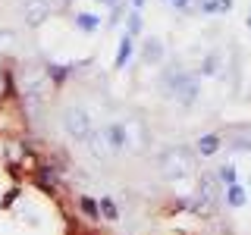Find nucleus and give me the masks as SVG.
<instances>
[{
    "label": "nucleus",
    "instance_id": "f257e3e1",
    "mask_svg": "<svg viewBox=\"0 0 251 235\" xmlns=\"http://www.w3.org/2000/svg\"><path fill=\"white\" fill-rule=\"evenodd\" d=\"M163 91H167V97H176L179 104H195V97H198V82H195L188 72L173 66L167 75H163Z\"/></svg>",
    "mask_w": 251,
    "mask_h": 235
},
{
    "label": "nucleus",
    "instance_id": "f03ea898",
    "mask_svg": "<svg viewBox=\"0 0 251 235\" xmlns=\"http://www.w3.org/2000/svg\"><path fill=\"white\" fill-rule=\"evenodd\" d=\"M63 129H66V135H73V138H78V141H85L91 135V116L85 113L82 107H69L66 113H63Z\"/></svg>",
    "mask_w": 251,
    "mask_h": 235
},
{
    "label": "nucleus",
    "instance_id": "7ed1b4c3",
    "mask_svg": "<svg viewBox=\"0 0 251 235\" xmlns=\"http://www.w3.org/2000/svg\"><path fill=\"white\" fill-rule=\"evenodd\" d=\"M160 169L167 179H182L188 169H192V160H188L185 151H179V147H170L167 154L160 157Z\"/></svg>",
    "mask_w": 251,
    "mask_h": 235
},
{
    "label": "nucleus",
    "instance_id": "20e7f679",
    "mask_svg": "<svg viewBox=\"0 0 251 235\" xmlns=\"http://www.w3.org/2000/svg\"><path fill=\"white\" fill-rule=\"evenodd\" d=\"M47 16H50V0H25V3H22V19H25L31 28H38Z\"/></svg>",
    "mask_w": 251,
    "mask_h": 235
},
{
    "label": "nucleus",
    "instance_id": "39448f33",
    "mask_svg": "<svg viewBox=\"0 0 251 235\" xmlns=\"http://www.w3.org/2000/svg\"><path fill=\"white\" fill-rule=\"evenodd\" d=\"M100 132H104V141H107L110 151H123V147L129 144V138H126V125H123V122H110L107 129H100Z\"/></svg>",
    "mask_w": 251,
    "mask_h": 235
},
{
    "label": "nucleus",
    "instance_id": "423d86ee",
    "mask_svg": "<svg viewBox=\"0 0 251 235\" xmlns=\"http://www.w3.org/2000/svg\"><path fill=\"white\" fill-rule=\"evenodd\" d=\"M141 60L145 63H160L163 60V41L160 38H148L145 47H141Z\"/></svg>",
    "mask_w": 251,
    "mask_h": 235
},
{
    "label": "nucleus",
    "instance_id": "0eeeda50",
    "mask_svg": "<svg viewBox=\"0 0 251 235\" xmlns=\"http://www.w3.org/2000/svg\"><path fill=\"white\" fill-rule=\"evenodd\" d=\"M220 144H223V138H220V135H201L198 138V154L201 157H210V154L220 151Z\"/></svg>",
    "mask_w": 251,
    "mask_h": 235
},
{
    "label": "nucleus",
    "instance_id": "6e6552de",
    "mask_svg": "<svg viewBox=\"0 0 251 235\" xmlns=\"http://www.w3.org/2000/svg\"><path fill=\"white\" fill-rule=\"evenodd\" d=\"M85 141H88V151L94 157H107L110 154V147H107V141H104V132H91Z\"/></svg>",
    "mask_w": 251,
    "mask_h": 235
},
{
    "label": "nucleus",
    "instance_id": "1a4fd4ad",
    "mask_svg": "<svg viewBox=\"0 0 251 235\" xmlns=\"http://www.w3.org/2000/svg\"><path fill=\"white\" fill-rule=\"evenodd\" d=\"M78 207H82V213L88 216V219H100V207H98V201L88 198V194H82V198H78Z\"/></svg>",
    "mask_w": 251,
    "mask_h": 235
},
{
    "label": "nucleus",
    "instance_id": "9d476101",
    "mask_svg": "<svg viewBox=\"0 0 251 235\" xmlns=\"http://www.w3.org/2000/svg\"><path fill=\"white\" fill-rule=\"evenodd\" d=\"M75 25L82 28V31H94L100 25V16H94V13H78L75 16Z\"/></svg>",
    "mask_w": 251,
    "mask_h": 235
},
{
    "label": "nucleus",
    "instance_id": "9b49d317",
    "mask_svg": "<svg viewBox=\"0 0 251 235\" xmlns=\"http://www.w3.org/2000/svg\"><path fill=\"white\" fill-rule=\"evenodd\" d=\"M129 57H132V38L126 35L120 41V50H116V69H123L126 63H129Z\"/></svg>",
    "mask_w": 251,
    "mask_h": 235
},
{
    "label": "nucleus",
    "instance_id": "f8f14e48",
    "mask_svg": "<svg viewBox=\"0 0 251 235\" xmlns=\"http://www.w3.org/2000/svg\"><path fill=\"white\" fill-rule=\"evenodd\" d=\"M226 201H229L232 207H242V204H245V188L242 185H226Z\"/></svg>",
    "mask_w": 251,
    "mask_h": 235
},
{
    "label": "nucleus",
    "instance_id": "ddd939ff",
    "mask_svg": "<svg viewBox=\"0 0 251 235\" xmlns=\"http://www.w3.org/2000/svg\"><path fill=\"white\" fill-rule=\"evenodd\" d=\"M100 213H104V219H120V210H116V204L110 201V198H100Z\"/></svg>",
    "mask_w": 251,
    "mask_h": 235
},
{
    "label": "nucleus",
    "instance_id": "4468645a",
    "mask_svg": "<svg viewBox=\"0 0 251 235\" xmlns=\"http://www.w3.org/2000/svg\"><path fill=\"white\" fill-rule=\"evenodd\" d=\"M16 44V31L13 28H0V50H10Z\"/></svg>",
    "mask_w": 251,
    "mask_h": 235
},
{
    "label": "nucleus",
    "instance_id": "2eb2a0df",
    "mask_svg": "<svg viewBox=\"0 0 251 235\" xmlns=\"http://www.w3.org/2000/svg\"><path fill=\"white\" fill-rule=\"evenodd\" d=\"M217 179H220V182H226V185H235V166H229V163H226V166H220Z\"/></svg>",
    "mask_w": 251,
    "mask_h": 235
},
{
    "label": "nucleus",
    "instance_id": "dca6fc26",
    "mask_svg": "<svg viewBox=\"0 0 251 235\" xmlns=\"http://www.w3.org/2000/svg\"><path fill=\"white\" fill-rule=\"evenodd\" d=\"M126 25H129V38L138 35V31H141V16L138 13H129V16H126Z\"/></svg>",
    "mask_w": 251,
    "mask_h": 235
},
{
    "label": "nucleus",
    "instance_id": "f3484780",
    "mask_svg": "<svg viewBox=\"0 0 251 235\" xmlns=\"http://www.w3.org/2000/svg\"><path fill=\"white\" fill-rule=\"evenodd\" d=\"M201 72L214 75V72H217V57H207V60H204V69H201Z\"/></svg>",
    "mask_w": 251,
    "mask_h": 235
},
{
    "label": "nucleus",
    "instance_id": "a211bd4d",
    "mask_svg": "<svg viewBox=\"0 0 251 235\" xmlns=\"http://www.w3.org/2000/svg\"><path fill=\"white\" fill-rule=\"evenodd\" d=\"M170 3H173V6H179V10H185V6H188V0H170Z\"/></svg>",
    "mask_w": 251,
    "mask_h": 235
},
{
    "label": "nucleus",
    "instance_id": "6ab92c4d",
    "mask_svg": "<svg viewBox=\"0 0 251 235\" xmlns=\"http://www.w3.org/2000/svg\"><path fill=\"white\" fill-rule=\"evenodd\" d=\"M98 3H107V6H116V3H123V0H98Z\"/></svg>",
    "mask_w": 251,
    "mask_h": 235
},
{
    "label": "nucleus",
    "instance_id": "aec40b11",
    "mask_svg": "<svg viewBox=\"0 0 251 235\" xmlns=\"http://www.w3.org/2000/svg\"><path fill=\"white\" fill-rule=\"evenodd\" d=\"M132 3H135V6H145V0H132Z\"/></svg>",
    "mask_w": 251,
    "mask_h": 235
},
{
    "label": "nucleus",
    "instance_id": "412c9836",
    "mask_svg": "<svg viewBox=\"0 0 251 235\" xmlns=\"http://www.w3.org/2000/svg\"><path fill=\"white\" fill-rule=\"evenodd\" d=\"M248 31H251V10H248Z\"/></svg>",
    "mask_w": 251,
    "mask_h": 235
},
{
    "label": "nucleus",
    "instance_id": "4be33fe9",
    "mask_svg": "<svg viewBox=\"0 0 251 235\" xmlns=\"http://www.w3.org/2000/svg\"><path fill=\"white\" fill-rule=\"evenodd\" d=\"M57 3H63V6H66V3H69V0H57Z\"/></svg>",
    "mask_w": 251,
    "mask_h": 235
}]
</instances>
